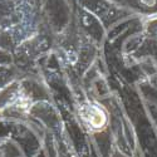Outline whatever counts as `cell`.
I'll use <instances>...</instances> for the list:
<instances>
[{
	"instance_id": "obj_1",
	"label": "cell",
	"mask_w": 157,
	"mask_h": 157,
	"mask_svg": "<svg viewBox=\"0 0 157 157\" xmlns=\"http://www.w3.org/2000/svg\"><path fill=\"white\" fill-rule=\"evenodd\" d=\"M79 116L86 127L93 133H99L107 128L108 114L101 106L94 103L83 104L79 109Z\"/></svg>"
},
{
	"instance_id": "obj_2",
	"label": "cell",
	"mask_w": 157,
	"mask_h": 157,
	"mask_svg": "<svg viewBox=\"0 0 157 157\" xmlns=\"http://www.w3.org/2000/svg\"><path fill=\"white\" fill-rule=\"evenodd\" d=\"M0 157H3V155H2V151H0Z\"/></svg>"
}]
</instances>
